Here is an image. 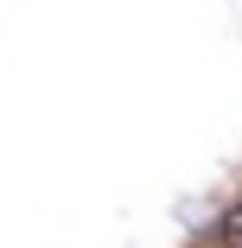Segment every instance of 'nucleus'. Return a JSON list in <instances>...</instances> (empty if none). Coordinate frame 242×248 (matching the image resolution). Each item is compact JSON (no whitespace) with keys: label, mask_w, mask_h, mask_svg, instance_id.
<instances>
[{"label":"nucleus","mask_w":242,"mask_h":248,"mask_svg":"<svg viewBox=\"0 0 242 248\" xmlns=\"http://www.w3.org/2000/svg\"><path fill=\"white\" fill-rule=\"evenodd\" d=\"M217 242H229V248H242V210H229V217H223V229H217Z\"/></svg>","instance_id":"f257e3e1"},{"label":"nucleus","mask_w":242,"mask_h":248,"mask_svg":"<svg viewBox=\"0 0 242 248\" xmlns=\"http://www.w3.org/2000/svg\"><path fill=\"white\" fill-rule=\"evenodd\" d=\"M210 248H229V242H210Z\"/></svg>","instance_id":"f03ea898"}]
</instances>
